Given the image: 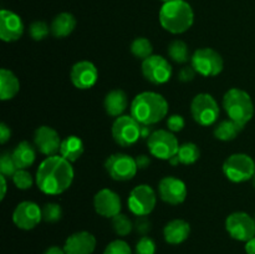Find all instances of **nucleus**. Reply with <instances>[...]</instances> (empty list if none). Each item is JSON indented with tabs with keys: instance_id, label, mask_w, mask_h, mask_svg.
I'll return each instance as SVG.
<instances>
[{
	"instance_id": "nucleus-1",
	"label": "nucleus",
	"mask_w": 255,
	"mask_h": 254,
	"mask_svg": "<svg viewBox=\"0 0 255 254\" xmlns=\"http://www.w3.org/2000/svg\"><path fill=\"white\" fill-rule=\"evenodd\" d=\"M75 171L71 162L55 154L46 157L39 164L35 174L37 188L49 196H59L71 187Z\"/></svg>"
},
{
	"instance_id": "nucleus-2",
	"label": "nucleus",
	"mask_w": 255,
	"mask_h": 254,
	"mask_svg": "<svg viewBox=\"0 0 255 254\" xmlns=\"http://www.w3.org/2000/svg\"><path fill=\"white\" fill-rule=\"evenodd\" d=\"M129 110L131 116L139 124L153 126L167 116L168 102L158 92L144 91L134 96Z\"/></svg>"
},
{
	"instance_id": "nucleus-3",
	"label": "nucleus",
	"mask_w": 255,
	"mask_h": 254,
	"mask_svg": "<svg viewBox=\"0 0 255 254\" xmlns=\"http://www.w3.org/2000/svg\"><path fill=\"white\" fill-rule=\"evenodd\" d=\"M194 12L186 0H171L163 2L159 10V24L171 34H183L192 27Z\"/></svg>"
},
{
	"instance_id": "nucleus-4",
	"label": "nucleus",
	"mask_w": 255,
	"mask_h": 254,
	"mask_svg": "<svg viewBox=\"0 0 255 254\" xmlns=\"http://www.w3.org/2000/svg\"><path fill=\"white\" fill-rule=\"evenodd\" d=\"M223 107L229 119L243 127H246L254 116V104L251 95L237 87L228 90L224 94Z\"/></svg>"
},
{
	"instance_id": "nucleus-5",
	"label": "nucleus",
	"mask_w": 255,
	"mask_h": 254,
	"mask_svg": "<svg viewBox=\"0 0 255 254\" xmlns=\"http://www.w3.org/2000/svg\"><path fill=\"white\" fill-rule=\"evenodd\" d=\"M179 146L177 137L169 129H156L147 139L151 156L163 161H169L172 157L177 156Z\"/></svg>"
},
{
	"instance_id": "nucleus-6",
	"label": "nucleus",
	"mask_w": 255,
	"mask_h": 254,
	"mask_svg": "<svg viewBox=\"0 0 255 254\" xmlns=\"http://www.w3.org/2000/svg\"><path fill=\"white\" fill-rule=\"evenodd\" d=\"M223 173L233 183H243L255 174V162L247 153H233L224 161Z\"/></svg>"
},
{
	"instance_id": "nucleus-7",
	"label": "nucleus",
	"mask_w": 255,
	"mask_h": 254,
	"mask_svg": "<svg viewBox=\"0 0 255 254\" xmlns=\"http://www.w3.org/2000/svg\"><path fill=\"white\" fill-rule=\"evenodd\" d=\"M191 114L197 124L203 127H208L218 121L221 110L218 102L212 95L202 92L196 95L192 100Z\"/></svg>"
},
{
	"instance_id": "nucleus-8",
	"label": "nucleus",
	"mask_w": 255,
	"mask_h": 254,
	"mask_svg": "<svg viewBox=\"0 0 255 254\" xmlns=\"http://www.w3.org/2000/svg\"><path fill=\"white\" fill-rule=\"evenodd\" d=\"M191 65L197 74L204 77H213L223 71L224 61L218 51L212 47H202L193 52Z\"/></svg>"
},
{
	"instance_id": "nucleus-9",
	"label": "nucleus",
	"mask_w": 255,
	"mask_h": 254,
	"mask_svg": "<svg viewBox=\"0 0 255 254\" xmlns=\"http://www.w3.org/2000/svg\"><path fill=\"white\" fill-rule=\"evenodd\" d=\"M112 137L121 147H131L141 138V124L131 115H122L116 117L112 124Z\"/></svg>"
},
{
	"instance_id": "nucleus-10",
	"label": "nucleus",
	"mask_w": 255,
	"mask_h": 254,
	"mask_svg": "<svg viewBox=\"0 0 255 254\" xmlns=\"http://www.w3.org/2000/svg\"><path fill=\"white\" fill-rule=\"evenodd\" d=\"M105 169L112 179L119 182L131 181L136 176L138 167L136 159L126 153H114L105 161Z\"/></svg>"
},
{
	"instance_id": "nucleus-11",
	"label": "nucleus",
	"mask_w": 255,
	"mask_h": 254,
	"mask_svg": "<svg viewBox=\"0 0 255 254\" xmlns=\"http://www.w3.org/2000/svg\"><path fill=\"white\" fill-rule=\"evenodd\" d=\"M157 203V194L148 184H138L128 194L127 206L136 217L148 216L153 212Z\"/></svg>"
},
{
	"instance_id": "nucleus-12",
	"label": "nucleus",
	"mask_w": 255,
	"mask_h": 254,
	"mask_svg": "<svg viewBox=\"0 0 255 254\" xmlns=\"http://www.w3.org/2000/svg\"><path fill=\"white\" fill-rule=\"evenodd\" d=\"M142 75L153 85H164L171 80L172 66L166 57L161 55H151L142 61Z\"/></svg>"
},
{
	"instance_id": "nucleus-13",
	"label": "nucleus",
	"mask_w": 255,
	"mask_h": 254,
	"mask_svg": "<svg viewBox=\"0 0 255 254\" xmlns=\"http://www.w3.org/2000/svg\"><path fill=\"white\" fill-rule=\"evenodd\" d=\"M226 231L236 241H251L255 237V218L246 212H234L227 217Z\"/></svg>"
},
{
	"instance_id": "nucleus-14",
	"label": "nucleus",
	"mask_w": 255,
	"mask_h": 254,
	"mask_svg": "<svg viewBox=\"0 0 255 254\" xmlns=\"http://www.w3.org/2000/svg\"><path fill=\"white\" fill-rule=\"evenodd\" d=\"M42 221V209L35 202L24 201L15 207L12 222L22 231H31Z\"/></svg>"
},
{
	"instance_id": "nucleus-15",
	"label": "nucleus",
	"mask_w": 255,
	"mask_h": 254,
	"mask_svg": "<svg viewBox=\"0 0 255 254\" xmlns=\"http://www.w3.org/2000/svg\"><path fill=\"white\" fill-rule=\"evenodd\" d=\"M159 198L167 204L178 206L187 198V186L182 179L174 176L163 177L158 182Z\"/></svg>"
},
{
	"instance_id": "nucleus-16",
	"label": "nucleus",
	"mask_w": 255,
	"mask_h": 254,
	"mask_svg": "<svg viewBox=\"0 0 255 254\" xmlns=\"http://www.w3.org/2000/svg\"><path fill=\"white\" fill-rule=\"evenodd\" d=\"M70 80L76 89L89 90L99 81V70L91 61L82 60L71 67Z\"/></svg>"
},
{
	"instance_id": "nucleus-17",
	"label": "nucleus",
	"mask_w": 255,
	"mask_h": 254,
	"mask_svg": "<svg viewBox=\"0 0 255 254\" xmlns=\"http://www.w3.org/2000/svg\"><path fill=\"white\" fill-rule=\"evenodd\" d=\"M62 139L56 129L50 126H40L34 132V144L40 153L45 156H55L60 153Z\"/></svg>"
},
{
	"instance_id": "nucleus-18",
	"label": "nucleus",
	"mask_w": 255,
	"mask_h": 254,
	"mask_svg": "<svg viewBox=\"0 0 255 254\" xmlns=\"http://www.w3.org/2000/svg\"><path fill=\"white\" fill-rule=\"evenodd\" d=\"M94 207L97 214L105 218H114L121 213V198L115 191L109 188H102L95 194Z\"/></svg>"
},
{
	"instance_id": "nucleus-19",
	"label": "nucleus",
	"mask_w": 255,
	"mask_h": 254,
	"mask_svg": "<svg viewBox=\"0 0 255 254\" xmlns=\"http://www.w3.org/2000/svg\"><path fill=\"white\" fill-rule=\"evenodd\" d=\"M24 34L21 17L14 11L2 9L0 11V39L5 42H14Z\"/></svg>"
},
{
	"instance_id": "nucleus-20",
	"label": "nucleus",
	"mask_w": 255,
	"mask_h": 254,
	"mask_svg": "<svg viewBox=\"0 0 255 254\" xmlns=\"http://www.w3.org/2000/svg\"><path fill=\"white\" fill-rule=\"evenodd\" d=\"M96 248V238L86 231L76 232L66 239L64 251L66 254H92Z\"/></svg>"
},
{
	"instance_id": "nucleus-21",
	"label": "nucleus",
	"mask_w": 255,
	"mask_h": 254,
	"mask_svg": "<svg viewBox=\"0 0 255 254\" xmlns=\"http://www.w3.org/2000/svg\"><path fill=\"white\" fill-rule=\"evenodd\" d=\"M191 234V226L184 219H172L164 226V241L172 246H178L186 242Z\"/></svg>"
},
{
	"instance_id": "nucleus-22",
	"label": "nucleus",
	"mask_w": 255,
	"mask_h": 254,
	"mask_svg": "<svg viewBox=\"0 0 255 254\" xmlns=\"http://www.w3.org/2000/svg\"><path fill=\"white\" fill-rule=\"evenodd\" d=\"M105 111L111 117H120L128 107V99L124 90H111L107 92L104 100Z\"/></svg>"
},
{
	"instance_id": "nucleus-23",
	"label": "nucleus",
	"mask_w": 255,
	"mask_h": 254,
	"mask_svg": "<svg viewBox=\"0 0 255 254\" xmlns=\"http://www.w3.org/2000/svg\"><path fill=\"white\" fill-rule=\"evenodd\" d=\"M11 154L17 169H27L34 164L35 159H36L35 147L27 141L19 142L11 151Z\"/></svg>"
},
{
	"instance_id": "nucleus-24",
	"label": "nucleus",
	"mask_w": 255,
	"mask_h": 254,
	"mask_svg": "<svg viewBox=\"0 0 255 254\" xmlns=\"http://www.w3.org/2000/svg\"><path fill=\"white\" fill-rule=\"evenodd\" d=\"M20 91V81L12 71L7 69L0 70V100L9 101Z\"/></svg>"
},
{
	"instance_id": "nucleus-25",
	"label": "nucleus",
	"mask_w": 255,
	"mask_h": 254,
	"mask_svg": "<svg viewBox=\"0 0 255 254\" xmlns=\"http://www.w3.org/2000/svg\"><path fill=\"white\" fill-rule=\"evenodd\" d=\"M76 27V19L70 12H60L52 20L50 29H51V34L54 35L56 39H64V37L69 36Z\"/></svg>"
},
{
	"instance_id": "nucleus-26",
	"label": "nucleus",
	"mask_w": 255,
	"mask_h": 254,
	"mask_svg": "<svg viewBox=\"0 0 255 254\" xmlns=\"http://www.w3.org/2000/svg\"><path fill=\"white\" fill-rule=\"evenodd\" d=\"M84 151L85 147L82 139L80 137L71 134V136H67L62 139L61 147H60V156L74 163L77 159L81 158Z\"/></svg>"
},
{
	"instance_id": "nucleus-27",
	"label": "nucleus",
	"mask_w": 255,
	"mask_h": 254,
	"mask_svg": "<svg viewBox=\"0 0 255 254\" xmlns=\"http://www.w3.org/2000/svg\"><path fill=\"white\" fill-rule=\"evenodd\" d=\"M244 127L242 125L237 124L233 120H223L219 124H217V126L214 127V137L219 141L228 142L233 141L242 131H243Z\"/></svg>"
},
{
	"instance_id": "nucleus-28",
	"label": "nucleus",
	"mask_w": 255,
	"mask_h": 254,
	"mask_svg": "<svg viewBox=\"0 0 255 254\" xmlns=\"http://www.w3.org/2000/svg\"><path fill=\"white\" fill-rule=\"evenodd\" d=\"M167 54H168L169 59L173 60L177 64H186V62L191 61L192 59L188 45L183 40H173V41L169 42Z\"/></svg>"
},
{
	"instance_id": "nucleus-29",
	"label": "nucleus",
	"mask_w": 255,
	"mask_h": 254,
	"mask_svg": "<svg viewBox=\"0 0 255 254\" xmlns=\"http://www.w3.org/2000/svg\"><path fill=\"white\" fill-rule=\"evenodd\" d=\"M177 157H178L179 162L182 164H186V166H189V164H194L201 157V151H199L198 146L193 142H186V143H182L179 146L178 153H177Z\"/></svg>"
},
{
	"instance_id": "nucleus-30",
	"label": "nucleus",
	"mask_w": 255,
	"mask_h": 254,
	"mask_svg": "<svg viewBox=\"0 0 255 254\" xmlns=\"http://www.w3.org/2000/svg\"><path fill=\"white\" fill-rule=\"evenodd\" d=\"M129 50H131L132 55L134 57L142 60V61L151 56V55H153L152 54L153 52V46H152V42L147 37H136L131 42Z\"/></svg>"
},
{
	"instance_id": "nucleus-31",
	"label": "nucleus",
	"mask_w": 255,
	"mask_h": 254,
	"mask_svg": "<svg viewBox=\"0 0 255 254\" xmlns=\"http://www.w3.org/2000/svg\"><path fill=\"white\" fill-rule=\"evenodd\" d=\"M112 228H114L115 233L120 237L128 236L134 228V224L126 214L120 213L112 218Z\"/></svg>"
},
{
	"instance_id": "nucleus-32",
	"label": "nucleus",
	"mask_w": 255,
	"mask_h": 254,
	"mask_svg": "<svg viewBox=\"0 0 255 254\" xmlns=\"http://www.w3.org/2000/svg\"><path fill=\"white\" fill-rule=\"evenodd\" d=\"M42 219L47 223H56L62 218V208L60 204L50 202L42 207Z\"/></svg>"
},
{
	"instance_id": "nucleus-33",
	"label": "nucleus",
	"mask_w": 255,
	"mask_h": 254,
	"mask_svg": "<svg viewBox=\"0 0 255 254\" xmlns=\"http://www.w3.org/2000/svg\"><path fill=\"white\" fill-rule=\"evenodd\" d=\"M11 178L15 187L17 189H21V191L30 189L32 187V184H34V178H32L31 173L27 169H17Z\"/></svg>"
},
{
	"instance_id": "nucleus-34",
	"label": "nucleus",
	"mask_w": 255,
	"mask_h": 254,
	"mask_svg": "<svg viewBox=\"0 0 255 254\" xmlns=\"http://www.w3.org/2000/svg\"><path fill=\"white\" fill-rule=\"evenodd\" d=\"M50 32H51V29L45 21H34L29 26V35L35 41H41L46 39Z\"/></svg>"
},
{
	"instance_id": "nucleus-35",
	"label": "nucleus",
	"mask_w": 255,
	"mask_h": 254,
	"mask_svg": "<svg viewBox=\"0 0 255 254\" xmlns=\"http://www.w3.org/2000/svg\"><path fill=\"white\" fill-rule=\"evenodd\" d=\"M16 171L17 167L12 158L11 152H2L0 154V174L5 177H12Z\"/></svg>"
},
{
	"instance_id": "nucleus-36",
	"label": "nucleus",
	"mask_w": 255,
	"mask_h": 254,
	"mask_svg": "<svg viewBox=\"0 0 255 254\" xmlns=\"http://www.w3.org/2000/svg\"><path fill=\"white\" fill-rule=\"evenodd\" d=\"M104 254H132V251L127 242L116 239V241H112L111 243L107 244Z\"/></svg>"
},
{
	"instance_id": "nucleus-37",
	"label": "nucleus",
	"mask_w": 255,
	"mask_h": 254,
	"mask_svg": "<svg viewBox=\"0 0 255 254\" xmlns=\"http://www.w3.org/2000/svg\"><path fill=\"white\" fill-rule=\"evenodd\" d=\"M136 254H156V243L149 237L143 236L136 243Z\"/></svg>"
},
{
	"instance_id": "nucleus-38",
	"label": "nucleus",
	"mask_w": 255,
	"mask_h": 254,
	"mask_svg": "<svg viewBox=\"0 0 255 254\" xmlns=\"http://www.w3.org/2000/svg\"><path fill=\"white\" fill-rule=\"evenodd\" d=\"M186 126V120L181 115H171L167 120V127L171 132L176 133V132L182 131Z\"/></svg>"
},
{
	"instance_id": "nucleus-39",
	"label": "nucleus",
	"mask_w": 255,
	"mask_h": 254,
	"mask_svg": "<svg viewBox=\"0 0 255 254\" xmlns=\"http://www.w3.org/2000/svg\"><path fill=\"white\" fill-rule=\"evenodd\" d=\"M134 229L138 234L141 236H147L149 231L152 228V223L149 222V219L147 218V216H139L136 217V221H134Z\"/></svg>"
},
{
	"instance_id": "nucleus-40",
	"label": "nucleus",
	"mask_w": 255,
	"mask_h": 254,
	"mask_svg": "<svg viewBox=\"0 0 255 254\" xmlns=\"http://www.w3.org/2000/svg\"><path fill=\"white\" fill-rule=\"evenodd\" d=\"M196 75H197V71L193 69L192 65H189V66H183L178 72V80L182 82L193 81Z\"/></svg>"
},
{
	"instance_id": "nucleus-41",
	"label": "nucleus",
	"mask_w": 255,
	"mask_h": 254,
	"mask_svg": "<svg viewBox=\"0 0 255 254\" xmlns=\"http://www.w3.org/2000/svg\"><path fill=\"white\" fill-rule=\"evenodd\" d=\"M10 137H11V129L6 124L1 122L0 124V143L5 144L9 141Z\"/></svg>"
},
{
	"instance_id": "nucleus-42",
	"label": "nucleus",
	"mask_w": 255,
	"mask_h": 254,
	"mask_svg": "<svg viewBox=\"0 0 255 254\" xmlns=\"http://www.w3.org/2000/svg\"><path fill=\"white\" fill-rule=\"evenodd\" d=\"M134 159H136V164L138 169H146L151 164V158L147 154H138L137 157H134Z\"/></svg>"
},
{
	"instance_id": "nucleus-43",
	"label": "nucleus",
	"mask_w": 255,
	"mask_h": 254,
	"mask_svg": "<svg viewBox=\"0 0 255 254\" xmlns=\"http://www.w3.org/2000/svg\"><path fill=\"white\" fill-rule=\"evenodd\" d=\"M152 126L148 125H141V138L148 139V137L152 134Z\"/></svg>"
},
{
	"instance_id": "nucleus-44",
	"label": "nucleus",
	"mask_w": 255,
	"mask_h": 254,
	"mask_svg": "<svg viewBox=\"0 0 255 254\" xmlns=\"http://www.w3.org/2000/svg\"><path fill=\"white\" fill-rule=\"evenodd\" d=\"M44 254H66L64 251V247L62 248H60V247L57 246H54V247H50V248H47L46 251H45Z\"/></svg>"
},
{
	"instance_id": "nucleus-45",
	"label": "nucleus",
	"mask_w": 255,
	"mask_h": 254,
	"mask_svg": "<svg viewBox=\"0 0 255 254\" xmlns=\"http://www.w3.org/2000/svg\"><path fill=\"white\" fill-rule=\"evenodd\" d=\"M246 252L247 254H255V237L246 242Z\"/></svg>"
},
{
	"instance_id": "nucleus-46",
	"label": "nucleus",
	"mask_w": 255,
	"mask_h": 254,
	"mask_svg": "<svg viewBox=\"0 0 255 254\" xmlns=\"http://www.w3.org/2000/svg\"><path fill=\"white\" fill-rule=\"evenodd\" d=\"M0 182H1V197L0 199H4L5 196H6V189H7V184H6V177L0 174Z\"/></svg>"
},
{
	"instance_id": "nucleus-47",
	"label": "nucleus",
	"mask_w": 255,
	"mask_h": 254,
	"mask_svg": "<svg viewBox=\"0 0 255 254\" xmlns=\"http://www.w3.org/2000/svg\"><path fill=\"white\" fill-rule=\"evenodd\" d=\"M169 164H172V166H178L179 163H181V162H179V159H178V157L177 156H174V157H172L171 159H169Z\"/></svg>"
},
{
	"instance_id": "nucleus-48",
	"label": "nucleus",
	"mask_w": 255,
	"mask_h": 254,
	"mask_svg": "<svg viewBox=\"0 0 255 254\" xmlns=\"http://www.w3.org/2000/svg\"><path fill=\"white\" fill-rule=\"evenodd\" d=\"M252 181H253V186H254V188H255V174H254L253 178H252Z\"/></svg>"
},
{
	"instance_id": "nucleus-49",
	"label": "nucleus",
	"mask_w": 255,
	"mask_h": 254,
	"mask_svg": "<svg viewBox=\"0 0 255 254\" xmlns=\"http://www.w3.org/2000/svg\"><path fill=\"white\" fill-rule=\"evenodd\" d=\"M161 1H163V2H167V1H171V0H161Z\"/></svg>"
},
{
	"instance_id": "nucleus-50",
	"label": "nucleus",
	"mask_w": 255,
	"mask_h": 254,
	"mask_svg": "<svg viewBox=\"0 0 255 254\" xmlns=\"http://www.w3.org/2000/svg\"><path fill=\"white\" fill-rule=\"evenodd\" d=\"M254 218H255V217H254Z\"/></svg>"
}]
</instances>
